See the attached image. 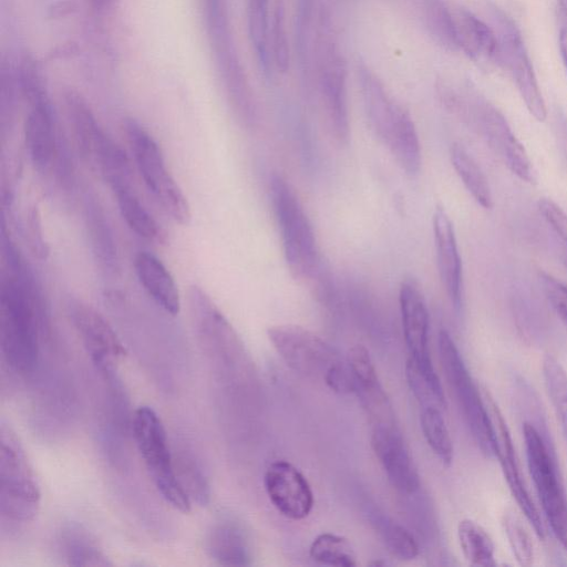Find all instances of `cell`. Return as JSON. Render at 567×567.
<instances>
[{
    "label": "cell",
    "mask_w": 567,
    "mask_h": 567,
    "mask_svg": "<svg viewBox=\"0 0 567 567\" xmlns=\"http://www.w3.org/2000/svg\"><path fill=\"white\" fill-rule=\"evenodd\" d=\"M527 466L543 514L553 535L567 554V496L558 468L557 456L540 415L523 423Z\"/></svg>",
    "instance_id": "cell-4"
},
{
    "label": "cell",
    "mask_w": 567,
    "mask_h": 567,
    "mask_svg": "<svg viewBox=\"0 0 567 567\" xmlns=\"http://www.w3.org/2000/svg\"><path fill=\"white\" fill-rule=\"evenodd\" d=\"M557 2H558L560 16L564 19V21L566 22V27H564V28H567V0H557Z\"/></svg>",
    "instance_id": "cell-47"
},
{
    "label": "cell",
    "mask_w": 567,
    "mask_h": 567,
    "mask_svg": "<svg viewBox=\"0 0 567 567\" xmlns=\"http://www.w3.org/2000/svg\"><path fill=\"white\" fill-rule=\"evenodd\" d=\"M24 235L29 249L38 259H47L49 246L43 237L41 216L39 209L31 207L25 217Z\"/></svg>",
    "instance_id": "cell-41"
},
{
    "label": "cell",
    "mask_w": 567,
    "mask_h": 567,
    "mask_svg": "<svg viewBox=\"0 0 567 567\" xmlns=\"http://www.w3.org/2000/svg\"><path fill=\"white\" fill-rule=\"evenodd\" d=\"M271 60L279 72L289 69L290 53L286 31L285 0H277L271 19L270 29Z\"/></svg>",
    "instance_id": "cell-39"
},
{
    "label": "cell",
    "mask_w": 567,
    "mask_h": 567,
    "mask_svg": "<svg viewBox=\"0 0 567 567\" xmlns=\"http://www.w3.org/2000/svg\"><path fill=\"white\" fill-rule=\"evenodd\" d=\"M127 226L141 238L154 245H166L168 235L136 195L131 182L111 187Z\"/></svg>",
    "instance_id": "cell-25"
},
{
    "label": "cell",
    "mask_w": 567,
    "mask_h": 567,
    "mask_svg": "<svg viewBox=\"0 0 567 567\" xmlns=\"http://www.w3.org/2000/svg\"><path fill=\"white\" fill-rule=\"evenodd\" d=\"M492 430L493 457L502 468L507 486L517 506L542 540L546 537V528L539 511L534 504L520 474L518 460L512 436L503 414L494 398L486 389H482Z\"/></svg>",
    "instance_id": "cell-14"
},
{
    "label": "cell",
    "mask_w": 567,
    "mask_h": 567,
    "mask_svg": "<svg viewBox=\"0 0 567 567\" xmlns=\"http://www.w3.org/2000/svg\"><path fill=\"white\" fill-rule=\"evenodd\" d=\"M310 558L320 565L353 567L358 565L354 547L348 538L334 533H321L309 547Z\"/></svg>",
    "instance_id": "cell-33"
},
{
    "label": "cell",
    "mask_w": 567,
    "mask_h": 567,
    "mask_svg": "<svg viewBox=\"0 0 567 567\" xmlns=\"http://www.w3.org/2000/svg\"><path fill=\"white\" fill-rule=\"evenodd\" d=\"M457 538L465 559L472 566H495V546L488 533L475 520L462 519L457 525Z\"/></svg>",
    "instance_id": "cell-30"
},
{
    "label": "cell",
    "mask_w": 567,
    "mask_h": 567,
    "mask_svg": "<svg viewBox=\"0 0 567 567\" xmlns=\"http://www.w3.org/2000/svg\"><path fill=\"white\" fill-rule=\"evenodd\" d=\"M539 213L558 235L567 249V214L553 200L542 198L538 200Z\"/></svg>",
    "instance_id": "cell-43"
},
{
    "label": "cell",
    "mask_w": 567,
    "mask_h": 567,
    "mask_svg": "<svg viewBox=\"0 0 567 567\" xmlns=\"http://www.w3.org/2000/svg\"><path fill=\"white\" fill-rule=\"evenodd\" d=\"M371 445L391 485L401 493H414L420 476L398 424L372 426Z\"/></svg>",
    "instance_id": "cell-19"
},
{
    "label": "cell",
    "mask_w": 567,
    "mask_h": 567,
    "mask_svg": "<svg viewBox=\"0 0 567 567\" xmlns=\"http://www.w3.org/2000/svg\"><path fill=\"white\" fill-rule=\"evenodd\" d=\"M268 338L286 364L299 374L324 383L338 393L354 392L347 360L324 339L296 324H278Z\"/></svg>",
    "instance_id": "cell-3"
},
{
    "label": "cell",
    "mask_w": 567,
    "mask_h": 567,
    "mask_svg": "<svg viewBox=\"0 0 567 567\" xmlns=\"http://www.w3.org/2000/svg\"><path fill=\"white\" fill-rule=\"evenodd\" d=\"M358 78L368 122L400 167L413 177L421 168V145L414 122L382 82L364 63L358 64Z\"/></svg>",
    "instance_id": "cell-2"
},
{
    "label": "cell",
    "mask_w": 567,
    "mask_h": 567,
    "mask_svg": "<svg viewBox=\"0 0 567 567\" xmlns=\"http://www.w3.org/2000/svg\"><path fill=\"white\" fill-rule=\"evenodd\" d=\"M0 514L2 522L28 524L38 515L41 492L33 468L13 430H0Z\"/></svg>",
    "instance_id": "cell-7"
},
{
    "label": "cell",
    "mask_w": 567,
    "mask_h": 567,
    "mask_svg": "<svg viewBox=\"0 0 567 567\" xmlns=\"http://www.w3.org/2000/svg\"><path fill=\"white\" fill-rule=\"evenodd\" d=\"M559 50L567 70V28H563L559 33Z\"/></svg>",
    "instance_id": "cell-44"
},
{
    "label": "cell",
    "mask_w": 567,
    "mask_h": 567,
    "mask_svg": "<svg viewBox=\"0 0 567 567\" xmlns=\"http://www.w3.org/2000/svg\"><path fill=\"white\" fill-rule=\"evenodd\" d=\"M19 82L28 103L24 142L31 163L39 173H48L53 166L62 167L55 116L33 61L22 62Z\"/></svg>",
    "instance_id": "cell-8"
},
{
    "label": "cell",
    "mask_w": 567,
    "mask_h": 567,
    "mask_svg": "<svg viewBox=\"0 0 567 567\" xmlns=\"http://www.w3.org/2000/svg\"><path fill=\"white\" fill-rule=\"evenodd\" d=\"M64 104L79 151L86 161L94 164L99 145L106 132L79 92L68 90L64 93Z\"/></svg>",
    "instance_id": "cell-26"
},
{
    "label": "cell",
    "mask_w": 567,
    "mask_h": 567,
    "mask_svg": "<svg viewBox=\"0 0 567 567\" xmlns=\"http://www.w3.org/2000/svg\"><path fill=\"white\" fill-rule=\"evenodd\" d=\"M439 353L449 386L481 453L493 457L492 430L482 390L474 382L454 340L446 330L439 333Z\"/></svg>",
    "instance_id": "cell-12"
},
{
    "label": "cell",
    "mask_w": 567,
    "mask_h": 567,
    "mask_svg": "<svg viewBox=\"0 0 567 567\" xmlns=\"http://www.w3.org/2000/svg\"><path fill=\"white\" fill-rule=\"evenodd\" d=\"M399 301L408 360L430 381L441 384L430 354V319L423 295L414 284L405 281L401 285Z\"/></svg>",
    "instance_id": "cell-17"
},
{
    "label": "cell",
    "mask_w": 567,
    "mask_h": 567,
    "mask_svg": "<svg viewBox=\"0 0 567 567\" xmlns=\"http://www.w3.org/2000/svg\"><path fill=\"white\" fill-rule=\"evenodd\" d=\"M264 487L274 507L285 517L300 520L309 516L315 498L302 472L285 460L271 462L264 474Z\"/></svg>",
    "instance_id": "cell-16"
},
{
    "label": "cell",
    "mask_w": 567,
    "mask_h": 567,
    "mask_svg": "<svg viewBox=\"0 0 567 567\" xmlns=\"http://www.w3.org/2000/svg\"><path fill=\"white\" fill-rule=\"evenodd\" d=\"M560 144L567 159V121H564L560 127Z\"/></svg>",
    "instance_id": "cell-46"
},
{
    "label": "cell",
    "mask_w": 567,
    "mask_h": 567,
    "mask_svg": "<svg viewBox=\"0 0 567 567\" xmlns=\"http://www.w3.org/2000/svg\"><path fill=\"white\" fill-rule=\"evenodd\" d=\"M270 197L291 276L311 281L322 267L310 220L291 185L280 175L270 179Z\"/></svg>",
    "instance_id": "cell-5"
},
{
    "label": "cell",
    "mask_w": 567,
    "mask_h": 567,
    "mask_svg": "<svg viewBox=\"0 0 567 567\" xmlns=\"http://www.w3.org/2000/svg\"><path fill=\"white\" fill-rule=\"evenodd\" d=\"M371 522L392 556L405 561L417 557L419 545L404 526L381 514H374Z\"/></svg>",
    "instance_id": "cell-34"
},
{
    "label": "cell",
    "mask_w": 567,
    "mask_h": 567,
    "mask_svg": "<svg viewBox=\"0 0 567 567\" xmlns=\"http://www.w3.org/2000/svg\"><path fill=\"white\" fill-rule=\"evenodd\" d=\"M313 0H297L296 7V48L302 72L306 74L309 63V33L312 20Z\"/></svg>",
    "instance_id": "cell-40"
},
{
    "label": "cell",
    "mask_w": 567,
    "mask_h": 567,
    "mask_svg": "<svg viewBox=\"0 0 567 567\" xmlns=\"http://www.w3.org/2000/svg\"><path fill=\"white\" fill-rule=\"evenodd\" d=\"M132 431L157 492L173 508L188 513L192 501L177 477L167 434L155 410L146 405L140 406L133 415Z\"/></svg>",
    "instance_id": "cell-9"
},
{
    "label": "cell",
    "mask_w": 567,
    "mask_h": 567,
    "mask_svg": "<svg viewBox=\"0 0 567 567\" xmlns=\"http://www.w3.org/2000/svg\"><path fill=\"white\" fill-rule=\"evenodd\" d=\"M458 51L481 63H497V40L492 27L464 8L452 9Z\"/></svg>",
    "instance_id": "cell-24"
},
{
    "label": "cell",
    "mask_w": 567,
    "mask_h": 567,
    "mask_svg": "<svg viewBox=\"0 0 567 567\" xmlns=\"http://www.w3.org/2000/svg\"><path fill=\"white\" fill-rule=\"evenodd\" d=\"M354 393L372 426L395 425V414L390 399L380 383L375 365L369 350L362 344L351 347L347 354Z\"/></svg>",
    "instance_id": "cell-18"
},
{
    "label": "cell",
    "mask_w": 567,
    "mask_h": 567,
    "mask_svg": "<svg viewBox=\"0 0 567 567\" xmlns=\"http://www.w3.org/2000/svg\"><path fill=\"white\" fill-rule=\"evenodd\" d=\"M540 282L548 302L567 327V286L545 272L540 274Z\"/></svg>",
    "instance_id": "cell-42"
},
{
    "label": "cell",
    "mask_w": 567,
    "mask_h": 567,
    "mask_svg": "<svg viewBox=\"0 0 567 567\" xmlns=\"http://www.w3.org/2000/svg\"><path fill=\"white\" fill-rule=\"evenodd\" d=\"M441 92L445 103L473 123L514 175L529 184L536 182L527 152L493 104L467 87L460 92L443 85Z\"/></svg>",
    "instance_id": "cell-6"
},
{
    "label": "cell",
    "mask_w": 567,
    "mask_h": 567,
    "mask_svg": "<svg viewBox=\"0 0 567 567\" xmlns=\"http://www.w3.org/2000/svg\"><path fill=\"white\" fill-rule=\"evenodd\" d=\"M91 7L97 11H104L114 2V0H87Z\"/></svg>",
    "instance_id": "cell-45"
},
{
    "label": "cell",
    "mask_w": 567,
    "mask_h": 567,
    "mask_svg": "<svg viewBox=\"0 0 567 567\" xmlns=\"http://www.w3.org/2000/svg\"><path fill=\"white\" fill-rule=\"evenodd\" d=\"M206 553L221 566L251 565V549L245 528L237 520L221 517L209 528L205 540Z\"/></svg>",
    "instance_id": "cell-22"
},
{
    "label": "cell",
    "mask_w": 567,
    "mask_h": 567,
    "mask_svg": "<svg viewBox=\"0 0 567 567\" xmlns=\"http://www.w3.org/2000/svg\"><path fill=\"white\" fill-rule=\"evenodd\" d=\"M124 130L136 168L154 199L175 223L188 225L192 219L189 203L167 169L157 142L133 118L125 121Z\"/></svg>",
    "instance_id": "cell-11"
},
{
    "label": "cell",
    "mask_w": 567,
    "mask_h": 567,
    "mask_svg": "<svg viewBox=\"0 0 567 567\" xmlns=\"http://www.w3.org/2000/svg\"><path fill=\"white\" fill-rule=\"evenodd\" d=\"M502 525L518 565L524 567L530 566L534 561V547L519 517L513 512H506L503 515Z\"/></svg>",
    "instance_id": "cell-38"
},
{
    "label": "cell",
    "mask_w": 567,
    "mask_h": 567,
    "mask_svg": "<svg viewBox=\"0 0 567 567\" xmlns=\"http://www.w3.org/2000/svg\"><path fill=\"white\" fill-rule=\"evenodd\" d=\"M542 369L546 391L567 442V372L551 355L544 358Z\"/></svg>",
    "instance_id": "cell-36"
},
{
    "label": "cell",
    "mask_w": 567,
    "mask_h": 567,
    "mask_svg": "<svg viewBox=\"0 0 567 567\" xmlns=\"http://www.w3.org/2000/svg\"><path fill=\"white\" fill-rule=\"evenodd\" d=\"M492 20L497 40V63L513 78L528 112L544 122L546 104L518 28L497 8L492 10Z\"/></svg>",
    "instance_id": "cell-13"
},
{
    "label": "cell",
    "mask_w": 567,
    "mask_h": 567,
    "mask_svg": "<svg viewBox=\"0 0 567 567\" xmlns=\"http://www.w3.org/2000/svg\"><path fill=\"white\" fill-rule=\"evenodd\" d=\"M206 29L224 82L245 75L228 24L225 0H203Z\"/></svg>",
    "instance_id": "cell-21"
},
{
    "label": "cell",
    "mask_w": 567,
    "mask_h": 567,
    "mask_svg": "<svg viewBox=\"0 0 567 567\" xmlns=\"http://www.w3.org/2000/svg\"><path fill=\"white\" fill-rule=\"evenodd\" d=\"M426 28L437 44L458 51L453 11L444 0H423Z\"/></svg>",
    "instance_id": "cell-35"
},
{
    "label": "cell",
    "mask_w": 567,
    "mask_h": 567,
    "mask_svg": "<svg viewBox=\"0 0 567 567\" xmlns=\"http://www.w3.org/2000/svg\"><path fill=\"white\" fill-rule=\"evenodd\" d=\"M66 312L96 368L112 372V364L126 355L112 326L94 307L79 299L68 300Z\"/></svg>",
    "instance_id": "cell-15"
},
{
    "label": "cell",
    "mask_w": 567,
    "mask_h": 567,
    "mask_svg": "<svg viewBox=\"0 0 567 567\" xmlns=\"http://www.w3.org/2000/svg\"><path fill=\"white\" fill-rule=\"evenodd\" d=\"M174 467L177 477L190 501L202 506L209 502L210 491L207 478L196 460L183 452L174 456Z\"/></svg>",
    "instance_id": "cell-37"
},
{
    "label": "cell",
    "mask_w": 567,
    "mask_h": 567,
    "mask_svg": "<svg viewBox=\"0 0 567 567\" xmlns=\"http://www.w3.org/2000/svg\"><path fill=\"white\" fill-rule=\"evenodd\" d=\"M62 557L72 566H111L95 538L76 524L64 525L58 534Z\"/></svg>",
    "instance_id": "cell-27"
},
{
    "label": "cell",
    "mask_w": 567,
    "mask_h": 567,
    "mask_svg": "<svg viewBox=\"0 0 567 567\" xmlns=\"http://www.w3.org/2000/svg\"><path fill=\"white\" fill-rule=\"evenodd\" d=\"M315 61L319 93L330 128L336 140L346 143L349 138L347 64L326 10L319 16Z\"/></svg>",
    "instance_id": "cell-10"
},
{
    "label": "cell",
    "mask_w": 567,
    "mask_h": 567,
    "mask_svg": "<svg viewBox=\"0 0 567 567\" xmlns=\"http://www.w3.org/2000/svg\"><path fill=\"white\" fill-rule=\"evenodd\" d=\"M433 237L437 269L445 292L456 312L462 308V262L453 224L442 207H436L433 218Z\"/></svg>",
    "instance_id": "cell-20"
},
{
    "label": "cell",
    "mask_w": 567,
    "mask_h": 567,
    "mask_svg": "<svg viewBox=\"0 0 567 567\" xmlns=\"http://www.w3.org/2000/svg\"><path fill=\"white\" fill-rule=\"evenodd\" d=\"M0 289V330L3 361L21 375L34 372L44 324L43 303L21 257L10 264Z\"/></svg>",
    "instance_id": "cell-1"
},
{
    "label": "cell",
    "mask_w": 567,
    "mask_h": 567,
    "mask_svg": "<svg viewBox=\"0 0 567 567\" xmlns=\"http://www.w3.org/2000/svg\"><path fill=\"white\" fill-rule=\"evenodd\" d=\"M451 162L475 202L485 209L492 208L493 197L487 178L475 159L461 144L454 143L452 145Z\"/></svg>",
    "instance_id": "cell-29"
},
{
    "label": "cell",
    "mask_w": 567,
    "mask_h": 567,
    "mask_svg": "<svg viewBox=\"0 0 567 567\" xmlns=\"http://www.w3.org/2000/svg\"><path fill=\"white\" fill-rule=\"evenodd\" d=\"M85 210L86 226L96 258L105 269L116 270V246L102 207L93 198H89Z\"/></svg>",
    "instance_id": "cell-32"
},
{
    "label": "cell",
    "mask_w": 567,
    "mask_h": 567,
    "mask_svg": "<svg viewBox=\"0 0 567 567\" xmlns=\"http://www.w3.org/2000/svg\"><path fill=\"white\" fill-rule=\"evenodd\" d=\"M134 269L141 286L152 300L166 313L181 311L177 285L165 265L150 251L141 250L134 257Z\"/></svg>",
    "instance_id": "cell-23"
},
{
    "label": "cell",
    "mask_w": 567,
    "mask_h": 567,
    "mask_svg": "<svg viewBox=\"0 0 567 567\" xmlns=\"http://www.w3.org/2000/svg\"><path fill=\"white\" fill-rule=\"evenodd\" d=\"M419 406L421 430L427 445L444 465H451L454 447L444 417L446 405L431 402Z\"/></svg>",
    "instance_id": "cell-28"
},
{
    "label": "cell",
    "mask_w": 567,
    "mask_h": 567,
    "mask_svg": "<svg viewBox=\"0 0 567 567\" xmlns=\"http://www.w3.org/2000/svg\"><path fill=\"white\" fill-rule=\"evenodd\" d=\"M269 2L270 0H247L248 34L265 75H268L271 69Z\"/></svg>",
    "instance_id": "cell-31"
}]
</instances>
